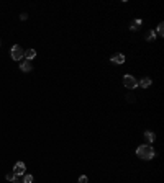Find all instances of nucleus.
Instances as JSON below:
<instances>
[{
	"label": "nucleus",
	"mask_w": 164,
	"mask_h": 183,
	"mask_svg": "<svg viewBox=\"0 0 164 183\" xmlns=\"http://www.w3.org/2000/svg\"><path fill=\"white\" fill-rule=\"evenodd\" d=\"M20 70H21V72H31V70H33L31 62H30V61H23V62H21V65H20Z\"/></svg>",
	"instance_id": "39448f33"
},
{
	"label": "nucleus",
	"mask_w": 164,
	"mask_h": 183,
	"mask_svg": "<svg viewBox=\"0 0 164 183\" xmlns=\"http://www.w3.org/2000/svg\"><path fill=\"white\" fill-rule=\"evenodd\" d=\"M136 155L140 159H143V160H151V159L156 157V152H154V149L149 144H143V145H140V147L136 149Z\"/></svg>",
	"instance_id": "f257e3e1"
},
{
	"label": "nucleus",
	"mask_w": 164,
	"mask_h": 183,
	"mask_svg": "<svg viewBox=\"0 0 164 183\" xmlns=\"http://www.w3.org/2000/svg\"><path fill=\"white\" fill-rule=\"evenodd\" d=\"M145 139H146V142H148V144H153V142H154V139H156V136H154L153 131H146V133H145Z\"/></svg>",
	"instance_id": "6e6552de"
},
{
	"label": "nucleus",
	"mask_w": 164,
	"mask_h": 183,
	"mask_svg": "<svg viewBox=\"0 0 164 183\" xmlns=\"http://www.w3.org/2000/svg\"><path fill=\"white\" fill-rule=\"evenodd\" d=\"M156 38H158V34L154 33V30H149V31L146 33V41H154Z\"/></svg>",
	"instance_id": "9b49d317"
},
{
	"label": "nucleus",
	"mask_w": 164,
	"mask_h": 183,
	"mask_svg": "<svg viewBox=\"0 0 164 183\" xmlns=\"http://www.w3.org/2000/svg\"><path fill=\"white\" fill-rule=\"evenodd\" d=\"M25 57H26V61L34 59V57H36V51H34V49H26L25 51Z\"/></svg>",
	"instance_id": "1a4fd4ad"
},
{
	"label": "nucleus",
	"mask_w": 164,
	"mask_h": 183,
	"mask_svg": "<svg viewBox=\"0 0 164 183\" xmlns=\"http://www.w3.org/2000/svg\"><path fill=\"white\" fill-rule=\"evenodd\" d=\"M149 85H151V79L149 77H145V79H141L138 82V87H141V89H148Z\"/></svg>",
	"instance_id": "0eeeda50"
},
{
	"label": "nucleus",
	"mask_w": 164,
	"mask_h": 183,
	"mask_svg": "<svg viewBox=\"0 0 164 183\" xmlns=\"http://www.w3.org/2000/svg\"><path fill=\"white\" fill-rule=\"evenodd\" d=\"M141 25H143V21H141V20L138 18V20H135V21H133V23H131V26H130V30H131V31H138V30H140V28H141Z\"/></svg>",
	"instance_id": "9d476101"
},
{
	"label": "nucleus",
	"mask_w": 164,
	"mask_h": 183,
	"mask_svg": "<svg viewBox=\"0 0 164 183\" xmlns=\"http://www.w3.org/2000/svg\"><path fill=\"white\" fill-rule=\"evenodd\" d=\"M110 61H112V64H123L125 62V56L123 54H115V56L110 57Z\"/></svg>",
	"instance_id": "423d86ee"
},
{
	"label": "nucleus",
	"mask_w": 164,
	"mask_h": 183,
	"mask_svg": "<svg viewBox=\"0 0 164 183\" xmlns=\"http://www.w3.org/2000/svg\"><path fill=\"white\" fill-rule=\"evenodd\" d=\"M25 172H26V165L23 162H17L15 167H13V173H15L17 177H23Z\"/></svg>",
	"instance_id": "20e7f679"
},
{
	"label": "nucleus",
	"mask_w": 164,
	"mask_h": 183,
	"mask_svg": "<svg viewBox=\"0 0 164 183\" xmlns=\"http://www.w3.org/2000/svg\"><path fill=\"white\" fill-rule=\"evenodd\" d=\"M123 85L126 87L128 90H135V89L138 87V80L135 79L133 75L126 74V75H123Z\"/></svg>",
	"instance_id": "7ed1b4c3"
},
{
	"label": "nucleus",
	"mask_w": 164,
	"mask_h": 183,
	"mask_svg": "<svg viewBox=\"0 0 164 183\" xmlns=\"http://www.w3.org/2000/svg\"><path fill=\"white\" fill-rule=\"evenodd\" d=\"M7 180H8V181H13V180H15L17 178V175L15 173H13V172H10V173H7V177H5Z\"/></svg>",
	"instance_id": "4468645a"
},
{
	"label": "nucleus",
	"mask_w": 164,
	"mask_h": 183,
	"mask_svg": "<svg viewBox=\"0 0 164 183\" xmlns=\"http://www.w3.org/2000/svg\"><path fill=\"white\" fill-rule=\"evenodd\" d=\"M156 34H159V36L164 34V23H159L158 25V33H156Z\"/></svg>",
	"instance_id": "ddd939ff"
},
{
	"label": "nucleus",
	"mask_w": 164,
	"mask_h": 183,
	"mask_svg": "<svg viewBox=\"0 0 164 183\" xmlns=\"http://www.w3.org/2000/svg\"><path fill=\"white\" fill-rule=\"evenodd\" d=\"M12 183H23V181H21V180H20V177H17V178H15V180H13Z\"/></svg>",
	"instance_id": "f3484780"
},
{
	"label": "nucleus",
	"mask_w": 164,
	"mask_h": 183,
	"mask_svg": "<svg viewBox=\"0 0 164 183\" xmlns=\"http://www.w3.org/2000/svg\"><path fill=\"white\" fill-rule=\"evenodd\" d=\"M26 18H28L26 13H21V15H20V20H26Z\"/></svg>",
	"instance_id": "dca6fc26"
},
{
	"label": "nucleus",
	"mask_w": 164,
	"mask_h": 183,
	"mask_svg": "<svg viewBox=\"0 0 164 183\" xmlns=\"http://www.w3.org/2000/svg\"><path fill=\"white\" fill-rule=\"evenodd\" d=\"M23 183H33V175L25 173V175H23Z\"/></svg>",
	"instance_id": "f8f14e48"
},
{
	"label": "nucleus",
	"mask_w": 164,
	"mask_h": 183,
	"mask_svg": "<svg viewBox=\"0 0 164 183\" xmlns=\"http://www.w3.org/2000/svg\"><path fill=\"white\" fill-rule=\"evenodd\" d=\"M10 56H12L13 61H21L25 57V51H23V48H21V46L15 44L12 48V51H10Z\"/></svg>",
	"instance_id": "f03ea898"
},
{
	"label": "nucleus",
	"mask_w": 164,
	"mask_h": 183,
	"mask_svg": "<svg viewBox=\"0 0 164 183\" xmlns=\"http://www.w3.org/2000/svg\"><path fill=\"white\" fill-rule=\"evenodd\" d=\"M79 183H89V178L85 177V175H81V177H79Z\"/></svg>",
	"instance_id": "2eb2a0df"
}]
</instances>
